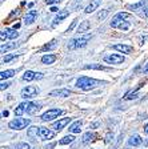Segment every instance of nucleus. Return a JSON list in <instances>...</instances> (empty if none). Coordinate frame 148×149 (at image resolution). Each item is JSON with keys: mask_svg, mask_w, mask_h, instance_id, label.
<instances>
[{"mask_svg": "<svg viewBox=\"0 0 148 149\" xmlns=\"http://www.w3.org/2000/svg\"><path fill=\"white\" fill-rule=\"evenodd\" d=\"M76 24H77V20H74V22H72V24L69 25V27H68V29H67V32H71L72 29H74L75 27H76Z\"/></svg>", "mask_w": 148, "mask_h": 149, "instance_id": "obj_35", "label": "nucleus"}, {"mask_svg": "<svg viewBox=\"0 0 148 149\" xmlns=\"http://www.w3.org/2000/svg\"><path fill=\"white\" fill-rule=\"evenodd\" d=\"M22 79H23V80H25V81H32L34 79H36V73H35V72H32V71H25Z\"/></svg>", "mask_w": 148, "mask_h": 149, "instance_id": "obj_23", "label": "nucleus"}, {"mask_svg": "<svg viewBox=\"0 0 148 149\" xmlns=\"http://www.w3.org/2000/svg\"><path fill=\"white\" fill-rule=\"evenodd\" d=\"M71 95V91L68 89H55L52 92H49V96L52 97H68Z\"/></svg>", "mask_w": 148, "mask_h": 149, "instance_id": "obj_13", "label": "nucleus"}, {"mask_svg": "<svg viewBox=\"0 0 148 149\" xmlns=\"http://www.w3.org/2000/svg\"><path fill=\"white\" fill-rule=\"evenodd\" d=\"M62 113H63L62 109H49V111H47L46 113L41 115V121H52L55 118H58Z\"/></svg>", "mask_w": 148, "mask_h": 149, "instance_id": "obj_6", "label": "nucleus"}, {"mask_svg": "<svg viewBox=\"0 0 148 149\" xmlns=\"http://www.w3.org/2000/svg\"><path fill=\"white\" fill-rule=\"evenodd\" d=\"M53 48H56V40H52L49 44H46V45L43 47V51H47V49H53Z\"/></svg>", "mask_w": 148, "mask_h": 149, "instance_id": "obj_30", "label": "nucleus"}, {"mask_svg": "<svg viewBox=\"0 0 148 149\" xmlns=\"http://www.w3.org/2000/svg\"><path fill=\"white\" fill-rule=\"evenodd\" d=\"M9 85H11V84H9V83H1V87H0V89H1V91H4V89H7V88H8Z\"/></svg>", "mask_w": 148, "mask_h": 149, "instance_id": "obj_37", "label": "nucleus"}, {"mask_svg": "<svg viewBox=\"0 0 148 149\" xmlns=\"http://www.w3.org/2000/svg\"><path fill=\"white\" fill-rule=\"evenodd\" d=\"M81 125H83V123L81 121H75V123H72L71 125H69V132L71 133H80L81 130Z\"/></svg>", "mask_w": 148, "mask_h": 149, "instance_id": "obj_16", "label": "nucleus"}, {"mask_svg": "<svg viewBox=\"0 0 148 149\" xmlns=\"http://www.w3.org/2000/svg\"><path fill=\"white\" fill-rule=\"evenodd\" d=\"M56 60V56L55 55H44L43 57H41V63L43 64H52V63H55Z\"/></svg>", "mask_w": 148, "mask_h": 149, "instance_id": "obj_20", "label": "nucleus"}, {"mask_svg": "<svg viewBox=\"0 0 148 149\" xmlns=\"http://www.w3.org/2000/svg\"><path fill=\"white\" fill-rule=\"evenodd\" d=\"M36 17H37V11H29V12L25 15V17H24V23L27 25H29V24H32V23L36 20Z\"/></svg>", "mask_w": 148, "mask_h": 149, "instance_id": "obj_14", "label": "nucleus"}, {"mask_svg": "<svg viewBox=\"0 0 148 149\" xmlns=\"http://www.w3.org/2000/svg\"><path fill=\"white\" fill-rule=\"evenodd\" d=\"M84 69H97V71H107L108 68H105L102 64H87L84 65Z\"/></svg>", "mask_w": 148, "mask_h": 149, "instance_id": "obj_21", "label": "nucleus"}, {"mask_svg": "<svg viewBox=\"0 0 148 149\" xmlns=\"http://www.w3.org/2000/svg\"><path fill=\"white\" fill-rule=\"evenodd\" d=\"M107 15H108V9H103V11H100V12L97 13V19L99 20H103Z\"/></svg>", "mask_w": 148, "mask_h": 149, "instance_id": "obj_32", "label": "nucleus"}, {"mask_svg": "<svg viewBox=\"0 0 148 149\" xmlns=\"http://www.w3.org/2000/svg\"><path fill=\"white\" fill-rule=\"evenodd\" d=\"M142 143H143V140L140 139V136H137V134L130 137V140H128V144H130L131 146H139Z\"/></svg>", "mask_w": 148, "mask_h": 149, "instance_id": "obj_19", "label": "nucleus"}, {"mask_svg": "<svg viewBox=\"0 0 148 149\" xmlns=\"http://www.w3.org/2000/svg\"><path fill=\"white\" fill-rule=\"evenodd\" d=\"M111 137H112V134L108 133L107 136H105V143H109V141H111Z\"/></svg>", "mask_w": 148, "mask_h": 149, "instance_id": "obj_39", "label": "nucleus"}, {"mask_svg": "<svg viewBox=\"0 0 148 149\" xmlns=\"http://www.w3.org/2000/svg\"><path fill=\"white\" fill-rule=\"evenodd\" d=\"M40 137H41V140L47 141V140H52L53 137H55V133H53L51 129H48V128L40 127Z\"/></svg>", "mask_w": 148, "mask_h": 149, "instance_id": "obj_10", "label": "nucleus"}, {"mask_svg": "<svg viewBox=\"0 0 148 149\" xmlns=\"http://www.w3.org/2000/svg\"><path fill=\"white\" fill-rule=\"evenodd\" d=\"M51 11H52V12H58L59 9H58V8H56V7H52V8H51Z\"/></svg>", "mask_w": 148, "mask_h": 149, "instance_id": "obj_46", "label": "nucleus"}, {"mask_svg": "<svg viewBox=\"0 0 148 149\" xmlns=\"http://www.w3.org/2000/svg\"><path fill=\"white\" fill-rule=\"evenodd\" d=\"M68 15H69V11H64V12L59 13V15L55 17V20H53V24H58V23H60L62 20H64V19L67 17Z\"/></svg>", "mask_w": 148, "mask_h": 149, "instance_id": "obj_26", "label": "nucleus"}, {"mask_svg": "<svg viewBox=\"0 0 148 149\" xmlns=\"http://www.w3.org/2000/svg\"><path fill=\"white\" fill-rule=\"evenodd\" d=\"M144 133H145V134H148V124L144 127Z\"/></svg>", "mask_w": 148, "mask_h": 149, "instance_id": "obj_44", "label": "nucleus"}, {"mask_svg": "<svg viewBox=\"0 0 148 149\" xmlns=\"http://www.w3.org/2000/svg\"><path fill=\"white\" fill-rule=\"evenodd\" d=\"M139 97V93H137V91H133V92H130V93H127V96L124 97L126 100H132V99H137Z\"/></svg>", "mask_w": 148, "mask_h": 149, "instance_id": "obj_28", "label": "nucleus"}, {"mask_svg": "<svg viewBox=\"0 0 148 149\" xmlns=\"http://www.w3.org/2000/svg\"><path fill=\"white\" fill-rule=\"evenodd\" d=\"M29 123H31V120H29V118L16 117L15 120L9 121L8 127L11 128V129H13V130H22V129H24L25 127H28V125H29Z\"/></svg>", "mask_w": 148, "mask_h": 149, "instance_id": "obj_4", "label": "nucleus"}, {"mask_svg": "<svg viewBox=\"0 0 148 149\" xmlns=\"http://www.w3.org/2000/svg\"><path fill=\"white\" fill-rule=\"evenodd\" d=\"M23 99H32V97H36L39 95V88L35 87V85H28V87L23 88L22 92H20Z\"/></svg>", "mask_w": 148, "mask_h": 149, "instance_id": "obj_5", "label": "nucleus"}, {"mask_svg": "<svg viewBox=\"0 0 148 149\" xmlns=\"http://www.w3.org/2000/svg\"><path fill=\"white\" fill-rule=\"evenodd\" d=\"M74 141H75V137L71 136V134H68V136L63 137V139L59 141V144H60V145H67V144H71V143H74Z\"/></svg>", "mask_w": 148, "mask_h": 149, "instance_id": "obj_25", "label": "nucleus"}, {"mask_svg": "<svg viewBox=\"0 0 148 149\" xmlns=\"http://www.w3.org/2000/svg\"><path fill=\"white\" fill-rule=\"evenodd\" d=\"M130 27H131L130 22H127V20H123V22L120 23V25H119L117 28H120V29H123V31H128V29H130Z\"/></svg>", "mask_w": 148, "mask_h": 149, "instance_id": "obj_29", "label": "nucleus"}, {"mask_svg": "<svg viewBox=\"0 0 148 149\" xmlns=\"http://www.w3.org/2000/svg\"><path fill=\"white\" fill-rule=\"evenodd\" d=\"M53 146H55V143H53V144H49V145H47V146H46V149H52Z\"/></svg>", "mask_w": 148, "mask_h": 149, "instance_id": "obj_42", "label": "nucleus"}, {"mask_svg": "<svg viewBox=\"0 0 148 149\" xmlns=\"http://www.w3.org/2000/svg\"><path fill=\"white\" fill-rule=\"evenodd\" d=\"M143 11H144V12H143V15H144L145 17H148V4L144 7V9H143Z\"/></svg>", "mask_w": 148, "mask_h": 149, "instance_id": "obj_38", "label": "nucleus"}, {"mask_svg": "<svg viewBox=\"0 0 148 149\" xmlns=\"http://www.w3.org/2000/svg\"><path fill=\"white\" fill-rule=\"evenodd\" d=\"M91 37H92V35L87 33V35H84V36L79 37V39H72V40L68 43V48H69V49H75V48H83V47H86L87 44H88V41L91 40Z\"/></svg>", "mask_w": 148, "mask_h": 149, "instance_id": "obj_3", "label": "nucleus"}, {"mask_svg": "<svg viewBox=\"0 0 148 149\" xmlns=\"http://www.w3.org/2000/svg\"><path fill=\"white\" fill-rule=\"evenodd\" d=\"M16 149H31V146H29V144H27V143H20L16 145Z\"/></svg>", "mask_w": 148, "mask_h": 149, "instance_id": "obj_33", "label": "nucleus"}, {"mask_svg": "<svg viewBox=\"0 0 148 149\" xmlns=\"http://www.w3.org/2000/svg\"><path fill=\"white\" fill-rule=\"evenodd\" d=\"M40 109V105L39 104H35V102H31V101H24L22 104H19V107H16L15 109V115L18 116H22L24 113H28V115H34L36 113L37 111Z\"/></svg>", "mask_w": 148, "mask_h": 149, "instance_id": "obj_1", "label": "nucleus"}, {"mask_svg": "<svg viewBox=\"0 0 148 149\" xmlns=\"http://www.w3.org/2000/svg\"><path fill=\"white\" fill-rule=\"evenodd\" d=\"M145 144H147V146H148V140H147V143H145Z\"/></svg>", "mask_w": 148, "mask_h": 149, "instance_id": "obj_48", "label": "nucleus"}, {"mask_svg": "<svg viewBox=\"0 0 148 149\" xmlns=\"http://www.w3.org/2000/svg\"><path fill=\"white\" fill-rule=\"evenodd\" d=\"M60 0H46V3L48 4V6H53V4H56V3H59Z\"/></svg>", "mask_w": 148, "mask_h": 149, "instance_id": "obj_36", "label": "nucleus"}, {"mask_svg": "<svg viewBox=\"0 0 148 149\" xmlns=\"http://www.w3.org/2000/svg\"><path fill=\"white\" fill-rule=\"evenodd\" d=\"M16 56H18V55H16V53H11V55H7L6 57H4V59H3V61H4V63H9V61H11V60H12V59H15Z\"/></svg>", "mask_w": 148, "mask_h": 149, "instance_id": "obj_34", "label": "nucleus"}, {"mask_svg": "<svg viewBox=\"0 0 148 149\" xmlns=\"http://www.w3.org/2000/svg\"><path fill=\"white\" fill-rule=\"evenodd\" d=\"M18 47V44L16 43H7V44H1V47H0V51H1V53L7 52V51L9 49H13V48H16Z\"/></svg>", "mask_w": 148, "mask_h": 149, "instance_id": "obj_22", "label": "nucleus"}, {"mask_svg": "<svg viewBox=\"0 0 148 149\" xmlns=\"http://www.w3.org/2000/svg\"><path fill=\"white\" fill-rule=\"evenodd\" d=\"M96 127H99V124H97V123H93V124L91 125V128H96Z\"/></svg>", "mask_w": 148, "mask_h": 149, "instance_id": "obj_47", "label": "nucleus"}, {"mask_svg": "<svg viewBox=\"0 0 148 149\" xmlns=\"http://www.w3.org/2000/svg\"><path fill=\"white\" fill-rule=\"evenodd\" d=\"M100 1H102V0H91V3L88 4V7L86 8V11H84V12H86V13H91V12H93V11H95V9L99 7Z\"/></svg>", "mask_w": 148, "mask_h": 149, "instance_id": "obj_17", "label": "nucleus"}, {"mask_svg": "<svg viewBox=\"0 0 148 149\" xmlns=\"http://www.w3.org/2000/svg\"><path fill=\"white\" fill-rule=\"evenodd\" d=\"M44 76H43V73H36V79L37 80H40V79H43Z\"/></svg>", "mask_w": 148, "mask_h": 149, "instance_id": "obj_40", "label": "nucleus"}, {"mask_svg": "<svg viewBox=\"0 0 148 149\" xmlns=\"http://www.w3.org/2000/svg\"><path fill=\"white\" fill-rule=\"evenodd\" d=\"M0 36H1V40H4V39H16L19 36V32L13 28L12 29H6V31L0 33Z\"/></svg>", "mask_w": 148, "mask_h": 149, "instance_id": "obj_9", "label": "nucleus"}, {"mask_svg": "<svg viewBox=\"0 0 148 149\" xmlns=\"http://www.w3.org/2000/svg\"><path fill=\"white\" fill-rule=\"evenodd\" d=\"M114 49L119 51V52H123V53H131L133 48L131 45H126V44H115Z\"/></svg>", "mask_w": 148, "mask_h": 149, "instance_id": "obj_15", "label": "nucleus"}, {"mask_svg": "<svg viewBox=\"0 0 148 149\" xmlns=\"http://www.w3.org/2000/svg\"><path fill=\"white\" fill-rule=\"evenodd\" d=\"M126 17H128V13H127V12H119L114 19H112L111 27H112V28H117L119 25H120V23L123 22Z\"/></svg>", "mask_w": 148, "mask_h": 149, "instance_id": "obj_8", "label": "nucleus"}, {"mask_svg": "<svg viewBox=\"0 0 148 149\" xmlns=\"http://www.w3.org/2000/svg\"><path fill=\"white\" fill-rule=\"evenodd\" d=\"M100 84H105V83H102V81L95 80V79H91V77H87V76H81V77H79L76 80V87L83 91L93 89V88H96Z\"/></svg>", "mask_w": 148, "mask_h": 149, "instance_id": "obj_2", "label": "nucleus"}, {"mask_svg": "<svg viewBox=\"0 0 148 149\" xmlns=\"http://www.w3.org/2000/svg\"><path fill=\"white\" fill-rule=\"evenodd\" d=\"M104 61L108 63V64H121V63H124V56L117 55V53L108 55L104 57Z\"/></svg>", "mask_w": 148, "mask_h": 149, "instance_id": "obj_7", "label": "nucleus"}, {"mask_svg": "<svg viewBox=\"0 0 148 149\" xmlns=\"http://www.w3.org/2000/svg\"><path fill=\"white\" fill-rule=\"evenodd\" d=\"M27 136L29 137L32 141H35V140L37 139V136H40V127H31V128H28Z\"/></svg>", "mask_w": 148, "mask_h": 149, "instance_id": "obj_12", "label": "nucleus"}, {"mask_svg": "<svg viewBox=\"0 0 148 149\" xmlns=\"http://www.w3.org/2000/svg\"><path fill=\"white\" fill-rule=\"evenodd\" d=\"M95 137H96V134H95V133H91V132H87V133L83 136V143H84V144L90 143V141H92V140L95 139Z\"/></svg>", "mask_w": 148, "mask_h": 149, "instance_id": "obj_27", "label": "nucleus"}, {"mask_svg": "<svg viewBox=\"0 0 148 149\" xmlns=\"http://www.w3.org/2000/svg\"><path fill=\"white\" fill-rule=\"evenodd\" d=\"M20 28V23H16L15 25H13V29H19Z\"/></svg>", "mask_w": 148, "mask_h": 149, "instance_id": "obj_43", "label": "nucleus"}, {"mask_svg": "<svg viewBox=\"0 0 148 149\" xmlns=\"http://www.w3.org/2000/svg\"><path fill=\"white\" fill-rule=\"evenodd\" d=\"M16 72L13 71V69H8V71H3L1 73H0V79L1 80H6V79H9V77H12L13 74H15Z\"/></svg>", "mask_w": 148, "mask_h": 149, "instance_id": "obj_24", "label": "nucleus"}, {"mask_svg": "<svg viewBox=\"0 0 148 149\" xmlns=\"http://www.w3.org/2000/svg\"><path fill=\"white\" fill-rule=\"evenodd\" d=\"M69 121H71V117H64V118H62V120H59V121H56V123H53L52 128L59 132V130H62L63 128H64L65 125L69 123Z\"/></svg>", "mask_w": 148, "mask_h": 149, "instance_id": "obj_11", "label": "nucleus"}, {"mask_svg": "<svg viewBox=\"0 0 148 149\" xmlns=\"http://www.w3.org/2000/svg\"><path fill=\"white\" fill-rule=\"evenodd\" d=\"M143 73H148V64H145V67L143 68Z\"/></svg>", "mask_w": 148, "mask_h": 149, "instance_id": "obj_41", "label": "nucleus"}, {"mask_svg": "<svg viewBox=\"0 0 148 149\" xmlns=\"http://www.w3.org/2000/svg\"><path fill=\"white\" fill-rule=\"evenodd\" d=\"M91 28V23L88 20H84V22L80 23V25L77 27V32L79 33H83V32H87Z\"/></svg>", "mask_w": 148, "mask_h": 149, "instance_id": "obj_18", "label": "nucleus"}, {"mask_svg": "<svg viewBox=\"0 0 148 149\" xmlns=\"http://www.w3.org/2000/svg\"><path fill=\"white\" fill-rule=\"evenodd\" d=\"M8 115H9V112H8V111H4V112H3V116H4V117H7Z\"/></svg>", "mask_w": 148, "mask_h": 149, "instance_id": "obj_45", "label": "nucleus"}, {"mask_svg": "<svg viewBox=\"0 0 148 149\" xmlns=\"http://www.w3.org/2000/svg\"><path fill=\"white\" fill-rule=\"evenodd\" d=\"M144 4H145V0H140L139 3L132 4V6H128V8L130 9H137V8H140L142 6H144Z\"/></svg>", "mask_w": 148, "mask_h": 149, "instance_id": "obj_31", "label": "nucleus"}]
</instances>
